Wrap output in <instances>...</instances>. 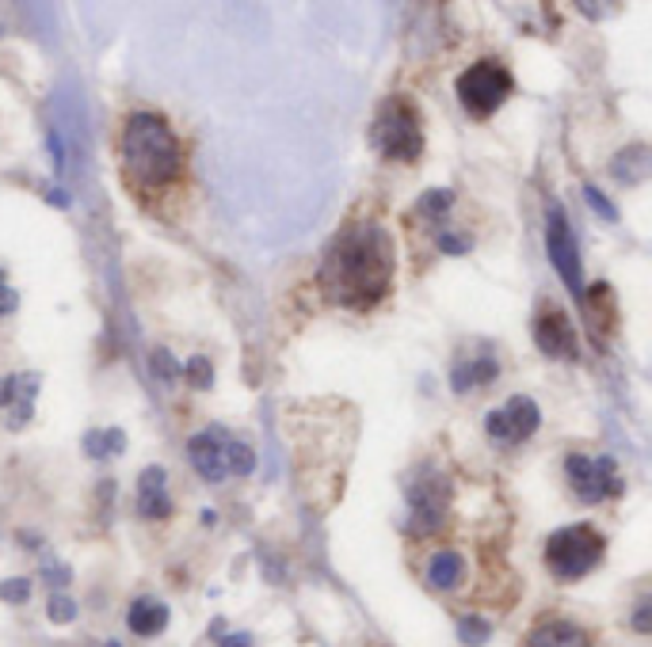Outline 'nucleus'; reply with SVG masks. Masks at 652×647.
Listing matches in <instances>:
<instances>
[{
	"instance_id": "nucleus-21",
	"label": "nucleus",
	"mask_w": 652,
	"mask_h": 647,
	"mask_svg": "<svg viewBox=\"0 0 652 647\" xmlns=\"http://www.w3.org/2000/svg\"><path fill=\"white\" fill-rule=\"evenodd\" d=\"M183 377L191 381V388H214V366H210V358H203V354H195L188 366H183Z\"/></svg>"
},
{
	"instance_id": "nucleus-2",
	"label": "nucleus",
	"mask_w": 652,
	"mask_h": 647,
	"mask_svg": "<svg viewBox=\"0 0 652 647\" xmlns=\"http://www.w3.org/2000/svg\"><path fill=\"white\" fill-rule=\"evenodd\" d=\"M122 164L141 187L172 183L183 168V153L172 126L153 111H134L122 126Z\"/></svg>"
},
{
	"instance_id": "nucleus-32",
	"label": "nucleus",
	"mask_w": 652,
	"mask_h": 647,
	"mask_svg": "<svg viewBox=\"0 0 652 647\" xmlns=\"http://www.w3.org/2000/svg\"><path fill=\"white\" fill-rule=\"evenodd\" d=\"M42 575H46V579H50L54 586H65L69 579H73V571H69V568H62V564H50V568L42 571Z\"/></svg>"
},
{
	"instance_id": "nucleus-31",
	"label": "nucleus",
	"mask_w": 652,
	"mask_h": 647,
	"mask_svg": "<svg viewBox=\"0 0 652 647\" xmlns=\"http://www.w3.org/2000/svg\"><path fill=\"white\" fill-rule=\"evenodd\" d=\"M633 628H637V632H652V606H648V601H641V606H637V613H633Z\"/></svg>"
},
{
	"instance_id": "nucleus-16",
	"label": "nucleus",
	"mask_w": 652,
	"mask_h": 647,
	"mask_svg": "<svg viewBox=\"0 0 652 647\" xmlns=\"http://www.w3.org/2000/svg\"><path fill=\"white\" fill-rule=\"evenodd\" d=\"M252 469H256V453L237 438L225 442V472H230V477H248Z\"/></svg>"
},
{
	"instance_id": "nucleus-8",
	"label": "nucleus",
	"mask_w": 652,
	"mask_h": 647,
	"mask_svg": "<svg viewBox=\"0 0 652 647\" xmlns=\"http://www.w3.org/2000/svg\"><path fill=\"white\" fill-rule=\"evenodd\" d=\"M546 252H549V263L561 275V282L569 286V294L576 301H584V267H580V248H576V236L569 228V213L561 206H549L546 213Z\"/></svg>"
},
{
	"instance_id": "nucleus-20",
	"label": "nucleus",
	"mask_w": 652,
	"mask_h": 647,
	"mask_svg": "<svg viewBox=\"0 0 652 647\" xmlns=\"http://www.w3.org/2000/svg\"><path fill=\"white\" fill-rule=\"evenodd\" d=\"M138 514L141 518H168L172 514V499H168V492H138Z\"/></svg>"
},
{
	"instance_id": "nucleus-26",
	"label": "nucleus",
	"mask_w": 652,
	"mask_h": 647,
	"mask_svg": "<svg viewBox=\"0 0 652 647\" xmlns=\"http://www.w3.org/2000/svg\"><path fill=\"white\" fill-rule=\"evenodd\" d=\"M164 484H168V472L161 465H149L138 477V492H164Z\"/></svg>"
},
{
	"instance_id": "nucleus-3",
	"label": "nucleus",
	"mask_w": 652,
	"mask_h": 647,
	"mask_svg": "<svg viewBox=\"0 0 652 647\" xmlns=\"http://www.w3.org/2000/svg\"><path fill=\"white\" fill-rule=\"evenodd\" d=\"M374 149L389 161H405L413 164L416 156L423 153V126H420V114H416V104L405 95H389L386 104L378 107V119H374Z\"/></svg>"
},
{
	"instance_id": "nucleus-25",
	"label": "nucleus",
	"mask_w": 652,
	"mask_h": 647,
	"mask_svg": "<svg viewBox=\"0 0 652 647\" xmlns=\"http://www.w3.org/2000/svg\"><path fill=\"white\" fill-rule=\"evenodd\" d=\"M485 435H489L492 442H512V427H507L504 408H492V411L485 415Z\"/></svg>"
},
{
	"instance_id": "nucleus-34",
	"label": "nucleus",
	"mask_w": 652,
	"mask_h": 647,
	"mask_svg": "<svg viewBox=\"0 0 652 647\" xmlns=\"http://www.w3.org/2000/svg\"><path fill=\"white\" fill-rule=\"evenodd\" d=\"M50 153H54V164H65V153H62V137L58 134H50Z\"/></svg>"
},
{
	"instance_id": "nucleus-29",
	"label": "nucleus",
	"mask_w": 652,
	"mask_h": 647,
	"mask_svg": "<svg viewBox=\"0 0 652 647\" xmlns=\"http://www.w3.org/2000/svg\"><path fill=\"white\" fill-rule=\"evenodd\" d=\"M470 236H458V233H439V252H447V255H465L470 252Z\"/></svg>"
},
{
	"instance_id": "nucleus-11",
	"label": "nucleus",
	"mask_w": 652,
	"mask_h": 647,
	"mask_svg": "<svg viewBox=\"0 0 652 647\" xmlns=\"http://www.w3.org/2000/svg\"><path fill=\"white\" fill-rule=\"evenodd\" d=\"M527 647H595V643H591L588 632L573 621H546L527 636Z\"/></svg>"
},
{
	"instance_id": "nucleus-17",
	"label": "nucleus",
	"mask_w": 652,
	"mask_h": 647,
	"mask_svg": "<svg viewBox=\"0 0 652 647\" xmlns=\"http://www.w3.org/2000/svg\"><path fill=\"white\" fill-rule=\"evenodd\" d=\"M450 206H455V191H450V187H431V191L420 195L423 218H443V213H450Z\"/></svg>"
},
{
	"instance_id": "nucleus-37",
	"label": "nucleus",
	"mask_w": 652,
	"mask_h": 647,
	"mask_svg": "<svg viewBox=\"0 0 652 647\" xmlns=\"http://www.w3.org/2000/svg\"><path fill=\"white\" fill-rule=\"evenodd\" d=\"M210 636H218V640L225 636V621H222V617H214V625H210Z\"/></svg>"
},
{
	"instance_id": "nucleus-13",
	"label": "nucleus",
	"mask_w": 652,
	"mask_h": 647,
	"mask_svg": "<svg viewBox=\"0 0 652 647\" xmlns=\"http://www.w3.org/2000/svg\"><path fill=\"white\" fill-rule=\"evenodd\" d=\"M126 625H130L134 636H157L168 628V606L153 598H134L130 610H126Z\"/></svg>"
},
{
	"instance_id": "nucleus-4",
	"label": "nucleus",
	"mask_w": 652,
	"mask_h": 647,
	"mask_svg": "<svg viewBox=\"0 0 652 647\" xmlns=\"http://www.w3.org/2000/svg\"><path fill=\"white\" fill-rule=\"evenodd\" d=\"M603 552H606V541L595 526H588V522L564 526L557 534H549V541H546V568L561 583H576L599 564Z\"/></svg>"
},
{
	"instance_id": "nucleus-23",
	"label": "nucleus",
	"mask_w": 652,
	"mask_h": 647,
	"mask_svg": "<svg viewBox=\"0 0 652 647\" xmlns=\"http://www.w3.org/2000/svg\"><path fill=\"white\" fill-rule=\"evenodd\" d=\"M31 598V579H4L0 583V601H8V606H23V601Z\"/></svg>"
},
{
	"instance_id": "nucleus-28",
	"label": "nucleus",
	"mask_w": 652,
	"mask_h": 647,
	"mask_svg": "<svg viewBox=\"0 0 652 647\" xmlns=\"http://www.w3.org/2000/svg\"><path fill=\"white\" fill-rule=\"evenodd\" d=\"M20 396H23L20 373H8V377H0V408H12Z\"/></svg>"
},
{
	"instance_id": "nucleus-33",
	"label": "nucleus",
	"mask_w": 652,
	"mask_h": 647,
	"mask_svg": "<svg viewBox=\"0 0 652 647\" xmlns=\"http://www.w3.org/2000/svg\"><path fill=\"white\" fill-rule=\"evenodd\" d=\"M222 647H252L248 632H233V636H222Z\"/></svg>"
},
{
	"instance_id": "nucleus-10",
	"label": "nucleus",
	"mask_w": 652,
	"mask_h": 647,
	"mask_svg": "<svg viewBox=\"0 0 652 647\" xmlns=\"http://www.w3.org/2000/svg\"><path fill=\"white\" fill-rule=\"evenodd\" d=\"M534 343L542 347V354L549 358H576L580 354V343H576V328L573 320L564 316L561 309H549L538 316L534 324Z\"/></svg>"
},
{
	"instance_id": "nucleus-30",
	"label": "nucleus",
	"mask_w": 652,
	"mask_h": 647,
	"mask_svg": "<svg viewBox=\"0 0 652 647\" xmlns=\"http://www.w3.org/2000/svg\"><path fill=\"white\" fill-rule=\"evenodd\" d=\"M104 450H107V457H119L122 450H126V435L119 427H111V430H104Z\"/></svg>"
},
{
	"instance_id": "nucleus-27",
	"label": "nucleus",
	"mask_w": 652,
	"mask_h": 647,
	"mask_svg": "<svg viewBox=\"0 0 652 647\" xmlns=\"http://www.w3.org/2000/svg\"><path fill=\"white\" fill-rule=\"evenodd\" d=\"M31 415H35V400H27V396H20L16 404H12V415H8V427L12 430H23L27 423H31Z\"/></svg>"
},
{
	"instance_id": "nucleus-7",
	"label": "nucleus",
	"mask_w": 652,
	"mask_h": 647,
	"mask_svg": "<svg viewBox=\"0 0 652 647\" xmlns=\"http://www.w3.org/2000/svg\"><path fill=\"white\" fill-rule=\"evenodd\" d=\"M447 510H450V480L443 472L416 477L413 487H408V529L416 537H431L439 534Z\"/></svg>"
},
{
	"instance_id": "nucleus-39",
	"label": "nucleus",
	"mask_w": 652,
	"mask_h": 647,
	"mask_svg": "<svg viewBox=\"0 0 652 647\" xmlns=\"http://www.w3.org/2000/svg\"><path fill=\"white\" fill-rule=\"evenodd\" d=\"M104 647H122V643H119V640H107V643H104Z\"/></svg>"
},
{
	"instance_id": "nucleus-38",
	"label": "nucleus",
	"mask_w": 652,
	"mask_h": 647,
	"mask_svg": "<svg viewBox=\"0 0 652 647\" xmlns=\"http://www.w3.org/2000/svg\"><path fill=\"white\" fill-rule=\"evenodd\" d=\"M12 309H16V305H8V301H0V316H4V312H12Z\"/></svg>"
},
{
	"instance_id": "nucleus-9",
	"label": "nucleus",
	"mask_w": 652,
	"mask_h": 647,
	"mask_svg": "<svg viewBox=\"0 0 652 647\" xmlns=\"http://www.w3.org/2000/svg\"><path fill=\"white\" fill-rule=\"evenodd\" d=\"M225 442H230V435H225V427H218V423L206 427L203 435H195L188 442V457H191L195 472L210 484H222L230 477V472H225Z\"/></svg>"
},
{
	"instance_id": "nucleus-19",
	"label": "nucleus",
	"mask_w": 652,
	"mask_h": 647,
	"mask_svg": "<svg viewBox=\"0 0 652 647\" xmlns=\"http://www.w3.org/2000/svg\"><path fill=\"white\" fill-rule=\"evenodd\" d=\"M492 636V625L485 621V617H462L458 621V640L465 647H485Z\"/></svg>"
},
{
	"instance_id": "nucleus-15",
	"label": "nucleus",
	"mask_w": 652,
	"mask_h": 647,
	"mask_svg": "<svg viewBox=\"0 0 652 647\" xmlns=\"http://www.w3.org/2000/svg\"><path fill=\"white\" fill-rule=\"evenodd\" d=\"M645 171H648V153H645V145H633V149H626L622 156H614V161H611V176L622 179V183H637Z\"/></svg>"
},
{
	"instance_id": "nucleus-35",
	"label": "nucleus",
	"mask_w": 652,
	"mask_h": 647,
	"mask_svg": "<svg viewBox=\"0 0 652 647\" xmlns=\"http://www.w3.org/2000/svg\"><path fill=\"white\" fill-rule=\"evenodd\" d=\"M46 198H50V203L58 206V210H65V206H69V195H65V191H58V187H54V191H46Z\"/></svg>"
},
{
	"instance_id": "nucleus-5",
	"label": "nucleus",
	"mask_w": 652,
	"mask_h": 647,
	"mask_svg": "<svg viewBox=\"0 0 652 647\" xmlns=\"http://www.w3.org/2000/svg\"><path fill=\"white\" fill-rule=\"evenodd\" d=\"M512 88H515L512 73L500 62H473L458 77V104L470 114H477V119H485V114L500 111V104L512 95Z\"/></svg>"
},
{
	"instance_id": "nucleus-6",
	"label": "nucleus",
	"mask_w": 652,
	"mask_h": 647,
	"mask_svg": "<svg viewBox=\"0 0 652 647\" xmlns=\"http://www.w3.org/2000/svg\"><path fill=\"white\" fill-rule=\"evenodd\" d=\"M564 472H569V484H573L576 499L588 502V507H595V502H603V499H618L622 492H626V484H622V477H618L614 457L573 453L569 461H564Z\"/></svg>"
},
{
	"instance_id": "nucleus-36",
	"label": "nucleus",
	"mask_w": 652,
	"mask_h": 647,
	"mask_svg": "<svg viewBox=\"0 0 652 647\" xmlns=\"http://www.w3.org/2000/svg\"><path fill=\"white\" fill-rule=\"evenodd\" d=\"M0 301H8V305H20V297L12 294L8 286H4V270H0Z\"/></svg>"
},
{
	"instance_id": "nucleus-1",
	"label": "nucleus",
	"mask_w": 652,
	"mask_h": 647,
	"mask_svg": "<svg viewBox=\"0 0 652 647\" xmlns=\"http://www.w3.org/2000/svg\"><path fill=\"white\" fill-rule=\"evenodd\" d=\"M393 278V240L381 225L347 228L321 267V282L336 301L351 309H371L389 290Z\"/></svg>"
},
{
	"instance_id": "nucleus-24",
	"label": "nucleus",
	"mask_w": 652,
	"mask_h": 647,
	"mask_svg": "<svg viewBox=\"0 0 652 647\" xmlns=\"http://www.w3.org/2000/svg\"><path fill=\"white\" fill-rule=\"evenodd\" d=\"M584 198H588V206H591L595 213H599L603 221H618V210L611 206V198H606L595 183H584Z\"/></svg>"
},
{
	"instance_id": "nucleus-18",
	"label": "nucleus",
	"mask_w": 652,
	"mask_h": 647,
	"mask_svg": "<svg viewBox=\"0 0 652 647\" xmlns=\"http://www.w3.org/2000/svg\"><path fill=\"white\" fill-rule=\"evenodd\" d=\"M149 366H153V377L164 381V385H172V381H180V377H183V366L176 362V354H172V351H164V347H157V351L149 354Z\"/></svg>"
},
{
	"instance_id": "nucleus-12",
	"label": "nucleus",
	"mask_w": 652,
	"mask_h": 647,
	"mask_svg": "<svg viewBox=\"0 0 652 647\" xmlns=\"http://www.w3.org/2000/svg\"><path fill=\"white\" fill-rule=\"evenodd\" d=\"M465 579V556L455 549H439L428 560V586L431 591H458Z\"/></svg>"
},
{
	"instance_id": "nucleus-14",
	"label": "nucleus",
	"mask_w": 652,
	"mask_h": 647,
	"mask_svg": "<svg viewBox=\"0 0 652 647\" xmlns=\"http://www.w3.org/2000/svg\"><path fill=\"white\" fill-rule=\"evenodd\" d=\"M504 415H507V427H512V442H527L538 427H542V411L531 396H512L504 404Z\"/></svg>"
},
{
	"instance_id": "nucleus-22",
	"label": "nucleus",
	"mask_w": 652,
	"mask_h": 647,
	"mask_svg": "<svg viewBox=\"0 0 652 647\" xmlns=\"http://www.w3.org/2000/svg\"><path fill=\"white\" fill-rule=\"evenodd\" d=\"M46 617L54 625H69V621H77V601L69 598V594H54L50 601H46Z\"/></svg>"
}]
</instances>
